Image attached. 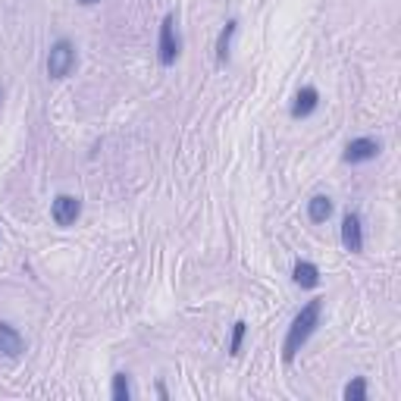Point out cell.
Here are the masks:
<instances>
[{
	"label": "cell",
	"mask_w": 401,
	"mask_h": 401,
	"mask_svg": "<svg viewBox=\"0 0 401 401\" xmlns=\"http://www.w3.org/2000/svg\"><path fill=\"white\" fill-rule=\"evenodd\" d=\"M320 311H323V298H313V301H307V305L301 307V313L292 320L289 335H285V342H283V361L285 364L295 361V354L305 348L307 339L313 335V329H317V323H320Z\"/></svg>",
	"instance_id": "cell-1"
},
{
	"label": "cell",
	"mask_w": 401,
	"mask_h": 401,
	"mask_svg": "<svg viewBox=\"0 0 401 401\" xmlns=\"http://www.w3.org/2000/svg\"><path fill=\"white\" fill-rule=\"evenodd\" d=\"M73 66H75L73 41H66V38L53 41L51 53H47V75H51V79H66V75L73 73Z\"/></svg>",
	"instance_id": "cell-2"
},
{
	"label": "cell",
	"mask_w": 401,
	"mask_h": 401,
	"mask_svg": "<svg viewBox=\"0 0 401 401\" xmlns=\"http://www.w3.org/2000/svg\"><path fill=\"white\" fill-rule=\"evenodd\" d=\"M179 57V38H176V16H164L160 23V63L164 66H172Z\"/></svg>",
	"instance_id": "cell-3"
},
{
	"label": "cell",
	"mask_w": 401,
	"mask_h": 401,
	"mask_svg": "<svg viewBox=\"0 0 401 401\" xmlns=\"http://www.w3.org/2000/svg\"><path fill=\"white\" fill-rule=\"evenodd\" d=\"M51 214H53V223L57 226H73L79 220V214H82V200L73 198V194H57Z\"/></svg>",
	"instance_id": "cell-4"
},
{
	"label": "cell",
	"mask_w": 401,
	"mask_h": 401,
	"mask_svg": "<svg viewBox=\"0 0 401 401\" xmlns=\"http://www.w3.org/2000/svg\"><path fill=\"white\" fill-rule=\"evenodd\" d=\"M342 245H345V251H351V254L364 251V229H361V216H357L354 210H348L342 220Z\"/></svg>",
	"instance_id": "cell-5"
},
{
	"label": "cell",
	"mask_w": 401,
	"mask_h": 401,
	"mask_svg": "<svg viewBox=\"0 0 401 401\" xmlns=\"http://www.w3.org/2000/svg\"><path fill=\"white\" fill-rule=\"evenodd\" d=\"M376 154H379V142H373V138H354V142L345 148L342 160L345 164H367V160H373Z\"/></svg>",
	"instance_id": "cell-6"
},
{
	"label": "cell",
	"mask_w": 401,
	"mask_h": 401,
	"mask_svg": "<svg viewBox=\"0 0 401 401\" xmlns=\"http://www.w3.org/2000/svg\"><path fill=\"white\" fill-rule=\"evenodd\" d=\"M317 104H320L317 88H311V85H307V88H301V91L295 94V104H292V116H295V119H307L313 110H317Z\"/></svg>",
	"instance_id": "cell-7"
},
{
	"label": "cell",
	"mask_w": 401,
	"mask_h": 401,
	"mask_svg": "<svg viewBox=\"0 0 401 401\" xmlns=\"http://www.w3.org/2000/svg\"><path fill=\"white\" fill-rule=\"evenodd\" d=\"M25 348L23 342V335L16 333L10 323H0V354H7V357H19Z\"/></svg>",
	"instance_id": "cell-8"
},
{
	"label": "cell",
	"mask_w": 401,
	"mask_h": 401,
	"mask_svg": "<svg viewBox=\"0 0 401 401\" xmlns=\"http://www.w3.org/2000/svg\"><path fill=\"white\" fill-rule=\"evenodd\" d=\"M292 279H295L301 289H317L320 285V270L313 267L311 260H298L295 270H292Z\"/></svg>",
	"instance_id": "cell-9"
},
{
	"label": "cell",
	"mask_w": 401,
	"mask_h": 401,
	"mask_svg": "<svg viewBox=\"0 0 401 401\" xmlns=\"http://www.w3.org/2000/svg\"><path fill=\"white\" fill-rule=\"evenodd\" d=\"M307 216H311V223H326L329 216H333V200H329L326 194L311 198V204H307Z\"/></svg>",
	"instance_id": "cell-10"
},
{
	"label": "cell",
	"mask_w": 401,
	"mask_h": 401,
	"mask_svg": "<svg viewBox=\"0 0 401 401\" xmlns=\"http://www.w3.org/2000/svg\"><path fill=\"white\" fill-rule=\"evenodd\" d=\"M235 29H238V23L235 19H229L226 29L220 31V38H216V63H220V66L229 60V47H232V35H235Z\"/></svg>",
	"instance_id": "cell-11"
},
{
	"label": "cell",
	"mask_w": 401,
	"mask_h": 401,
	"mask_svg": "<svg viewBox=\"0 0 401 401\" xmlns=\"http://www.w3.org/2000/svg\"><path fill=\"white\" fill-rule=\"evenodd\" d=\"M132 398V386H129L126 373H116L113 376V401H129Z\"/></svg>",
	"instance_id": "cell-12"
},
{
	"label": "cell",
	"mask_w": 401,
	"mask_h": 401,
	"mask_svg": "<svg viewBox=\"0 0 401 401\" xmlns=\"http://www.w3.org/2000/svg\"><path fill=\"white\" fill-rule=\"evenodd\" d=\"M345 398H348V401H364L367 398V379L364 376L351 379L348 386H345Z\"/></svg>",
	"instance_id": "cell-13"
},
{
	"label": "cell",
	"mask_w": 401,
	"mask_h": 401,
	"mask_svg": "<svg viewBox=\"0 0 401 401\" xmlns=\"http://www.w3.org/2000/svg\"><path fill=\"white\" fill-rule=\"evenodd\" d=\"M245 323H242V320H238L235 323V329H232V342H229V354H238V351H242V339H245Z\"/></svg>",
	"instance_id": "cell-14"
},
{
	"label": "cell",
	"mask_w": 401,
	"mask_h": 401,
	"mask_svg": "<svg viewBox=\"0 0 401 401\" xmlns=\"http://www.w3.org/2000/svg\"><path fill=\"white\" fill-rule=\"evenodd\" d=\"M79 3H82V7H94L97 0H79Z\"/></svg>",
	"instance_id": "cell-15"
},
{
	"label": "cell",
	"mask_w": 401,
	"mask_h": 401,
	"mask_svg": "<svg viewBox=\"0 0 401 401\" xmlns=\"http://www.w3.org/2000/svg\"><path fill=\"white\" fill-rule=\"evenodd\" d=\"M0 97H3V91H0Z\"/></svg>",
	"instance_id": "cell-16"
}]
</instances>
